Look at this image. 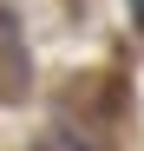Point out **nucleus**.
Returning a JSON list of instances; mask_svg holds the SVG:
<instances>
[{"mask_svg":"<svg viewBox=\"0 0 144 151\" xmlns=\"http://www.w3.org/2000/svg\"><path fill=\"white\" fill-rule=\"evenodd\" d=\"M131 20H138V27H144V0H131Z\"/></svg>","mask_w":144,"mask_h":151,"instance_id":"f257e3e1","label":"nucleus"}]
</instances>
